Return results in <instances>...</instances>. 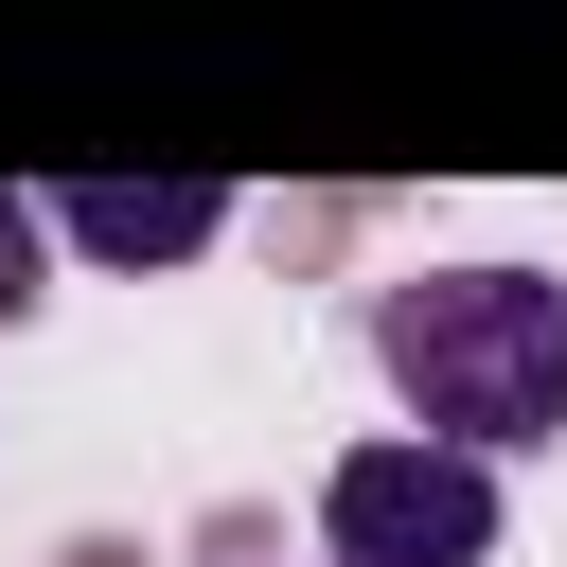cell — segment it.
<instances>
[{
  "label": "cell",
  "instance_id": "obj_7",
  "mask_svg": "<svg viewBox=\"0 0 567 567\" xmlns=\"http://www.w3.org/2000/svg\"><path fill=\"white\" fill-rule=\"evenodd\" d=\"M35 567H159V549H142V532H53Z\"/></svg>",
  "mask_w": 567,
  "mask_h": 567
},
{
  "label": "cell",
  "instance_id": "obj_2",
  "mask_svg": "<svg viewBox=\"0 0 567 567\" xmlns=\"http://www.w3.org/2000/svg\"><path fill=\"white\" fill-rule=\"evenodd\" d=\"M514 496L496 461H443V443H337L319 461V567H496Z\"/></svg>",
  "mask_w": 567,
  "mask_h": 567
},
{
  "label": "cell",
  "instance_id": "obj_1",
  "mask_svg": "<svg viewBox=\"0 0 567 567\" xmlns=\"http://www.w3.org/2000/svg\"><path fill=\"white\" fill-rule=\"evenodd\" d=\"M372 372L408 390V443H443V461L567 443V266H408V284H372Z\"/></svg>",
  "mask_w": 567,
  "mask_h": 567
},
{
  "label": "cell",
  "instance_id": "obj_6",
  "mask_svg": "<svg viewBox=\"0 0 567 567\" xmlns=\"http://www.w3.org/2000/svg\"><path fill=\"white\" fill-rule=\"evenodd\" d=\"M195 567H284V514H248V496H213V514H195Z\"/></svg>",
  "mask_w": 567,
  "mask_h": 567
},
{
  "label": "cell",
  "instance_id": "obj_3",
  "mask_svg": "<svg viewBox=\"0 0 567 567\" xmlns=\"http://www.w3.org/2000/svg\"><path fill=\"white\" fill-rule=\"evenodd\" d=\"M35 230L89 248V266H195V248L248 230V195L230 177H71V195H35Z\"/></svg>",
  "mask_w": 567,
  "mask_h": 567
},
{
  "label": "cell",
  "instance_id": "obj_5",
  "mask_svg": "<svg viewBox=\"0 0 567 567\" xmlns=\"http://www.w3.org/2000/svg\"><path fill=\"white\" fill-rule=\"evenodd\" d=\"M53 301V230H35V195H0V337Z\"/></svg>",
  "mask_w": 567,
  "mask_h": 567
},
{
  "label": "cell",
  "instance_id": "obj_4",
  "mask_svg": "<svg viewBox=\"0 0 567 567\" xmlns=\"http://www.w3.org/2000/svg\"><path fill=\"white\" fill-rule=\"evenodd\" d=\"M248 230H266V266H284V284H301V266H337V248H354V230H372V195H354V177H319V195H266V213H248Z\"/></svg>",
  "mask_w": 567,
  "mask_h": 567
}]
</instances>
